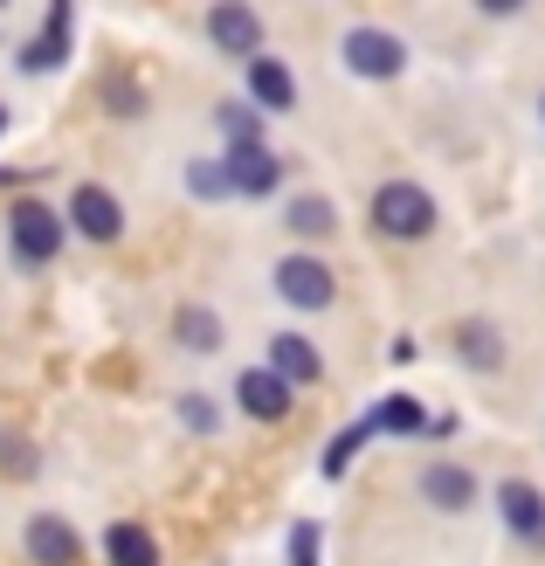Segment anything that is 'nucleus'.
Returning a JSON list of instances; mask_svg holds the SVG:
<instances>
[{"label":"nucleus","instance_id":"nucleus-22","mask_svg":"<svg viewBox=\"0 0 545 566\" xmlns=\"http://www.w3.org/2000/svg\"><path fill=\"white\" fill-rule=\"evenodd\" d=\"M366 442H373V436H366V421H353V429H338V436H332V449H325V463H318V470H325V476H346V470H353V457H359V449H366Z\"/></svg>","mask_w":545,"mask_h":566},{"label":"nucleus","instance_id":"nucleus-6","mask_svg":"<svg viewBox=\"0 0 545 566\" xmlns=\"http://www.w3.org/2000/svg\"><path fill=\"white\" fill-rule=\"evenodd\" d=\"M70 229L83 235V242H118L125 235V201L111 187H97V180H83L76 193H70Z\"/></svg>","mask_w":545,"mask_h":566},{"label":"nucleus","instance_id":"nucleus-13","mask_svg":"<svg viewBox=\"0 0 545 566\" xmlns=\"http://www.w3.org/2000/svg\"><path fill=\"white\" fill-rule=\"evenodd\" d=\"M270 374L291 380V387H318L325 380V359H318V346H311L304 332H276L270 338Z\"/></svg>","mask_w":545,"mask_h":566},{"label":"nucleus","instance_id":"nucleus-23","mask_svg":"<svg viewBox=\"0 0 545 566\" xmlns=\"http://www.w3.org/2000/svg\"><path fill=\"white\" fill-rule=\"evenodd\" d=\"M318 553H325L318 518H297V525H291V566H318Z\"/></svg>","mask_w":545,"mask_h":566},{"label":"nucleus","instance_id":"nucleus-27","mask_svg":"<svg viewBox=\"0 0 545 566\" xmlns=\"http://www.w3.org/2000/svg\"><path fill=\"white\" fill-rule=\"evenodd\" d=\"M538 118H545V97H538Z\"/></svg>","mask_w":545,"mask_h":566},{"label":"nucleus","instance_id":"nucleus-2","mask_svg":"<svg viewBox=\"0 0 545 566\" xmlns=\"http://www.w3.org/2000/svg\"><path fill=\"white\" fill-rule=\"evenodd\" d=\"M63 235H70V221L55 214L49 201H14L8 208V249H14L28 270H42V263L63 256Z\"/></svg>","mask_w":545,"mask_h":566},{"label":"nucleus","instance_id":"nucleus-26","mask_svg":"<svg viewBox=\"0 0 545 566\" xmlns=\"http://www.w3.org/2000/svg\"><path fill=\"white\" fill-rule=\"evenodd\" d=\"M0 132H8V111H0Z\"/></svg>","mask_w":545,"mask_h":566},{"label":"nucleus","instance_id":"nucleus-20","mask_svg":"<svg viewBox=\"0 0 545 566\" xmlns=\"http://www.w3.org/2000/svg\"><path fill=\"white\" fill-rule=\"evenodd\" d=\"M214 125L228 138V153H235V146H263V111H255V104H235V97L214 104Z\"/></svg>","mask_w":545,"mask_h":566},{"label":"nucleus","instance_id":"nucleus-3","mask_svg":"<svg viewBox=\"0 0 545 566\" xmlns=\"http://www.w3.org/2000/svg\"><path fill=\"white\" fill-rule=\"evenodd\" d=\"M346 70L366 76V83H394L400 70H408V42H400L394 28L359 21V28H346Z\"/></svg>","mask_w":545,"mask_h":566},{"label":"nucleus","instance_id":"nucleus-1","mask_svg":"<svg viewBox=\"0 0 545 566\" xmlns=\"http://www.w3.org/2000/svg\"><path fill=\"white\" fill-rule=\"evenodd\" d=\"M366 214H373V235H387V242H428V235H436V221H442L436 193H428L421 180H387V187H373Z\"/></svg>","mask_w":545,"mask_h":566},{"label":"nucleus","instance_id":"nucleus-21","mask_svg":"<svg viewBox=\"0 0 545 566\" xmlns=\"http://www.w3.org/2000/svg\"><path fill=\"white\" fill-rule=\"evenodd\" d=\"M187 193L193 201H228V193H235L228 187V166L221 159H187Z\"/></svg>","mask_w":545,"mask_h":566},{"label":"nucleus","instance_id":"nucleus-5","mask_svg":"<svg viewBox=\"0 0 545 566\" xmlns=\"http://www.w3.org/2000/svg\"><path fill=\"white\" fill-rule=\"evenodd\" d=\"M497 518H504V532H511L525 553H545V491H538V484H525V476H504V484H497Z\"/></svg>","mask_w":545,"mask_h":566},{"label":"nucleus","instance_id":"nucleus-15","mask_svg":"<svg viewBox=\"0 0 545 566\" xmlns=\"http://www.w3.org/2000/svg\"><path fill=\"white\" fill-rule=\"evenodd\" d=\"M449 338H455V359H463L470 374H497V366H504V332L491 318H463Z\"/></svg>","mask_w":545,"mask_h":566},{"label":"nucleus","instance_id":"nucleus-12","mask_svg":"<svg viewBox=\"0 0 545 566\" xmlns=\"http://www.w3.org/2000/svg\"><path fill=\"white\" fill-rule=\"evenodd\" d=\"M421 497L455 518V512H470V504L483 497V484H476V470H463V463H428L421 470Z\"/></svg>","mask_w":545,"mask_h":566},{"label":"nucleus","instance_id":"nucleus-7","mask_svg":"<svg viewBox=\"0 0 545 566\" xmlns=\"http://www.w3.org/2000/svg\"><path fill=\"white\" fill-rule=\"evenodd\" d=\"M208 42L249 70L255 55H263V14L242 8V0H221V8H208Z\"/></svg>","mask_w":545,"mask_h":566},{"label":"nucleus","instance_id":"nucleus-9","mask_svg":"<svg viewBox=\"0 0 545 566\" xmlns=\"http://www.w3.org/2000/svg\"><path fill=\"white\" fill-rule=\"evenodd\" d=\"M21 546H28V559H35V566H76V559H83L76 525H70V518H55V512H35V518H28Z\"/></svg>","mask_w":545,"mask_h":566},{"label":"nucleus","instance_id":"nucleus-10","mask_svg":"<svg viewBox=\"0 0 545 566\" xmlns=\"http://www.w3.org/2000/svg\"><path fill=\"white\" fill-rule=\"evenodd\" d=\"M249 104L263 111V118H283V111H297V76L283 70V55H255L249 63Z\"/></svg>","mask_w":545,"mask_h":566},{"label":"nucleus","instance_id":"nucleus-16","mask_svg":"<svg viewBox=\"0 0 545 566\" xmlns=\"http://www.w3.org/2000/svg\"><path fill=\"white\" fill-rule=\"evenodd\" d=\"M359 421H366V436H428V429H436L415 394H387V401H380V408H366Z\"/></svg>","mask_w":545,"mask_h":566},{"label":"nucleus","instance_id":"nucleus-19","mask_svg":"<svg viewBox=\"0 0 545 566\" xmlns=\"http://www.w3.org/2000/svg\"><path fill=\"white\" fill-rule=\"evenodd\" d=\"M174 338H180L187 353H221V318H214L208 304H180L174 311Z\"/></svg>","mask_w":545,"mask_h":566},{"label":"nucleus","instance_id":"nucleus-18","mask_svg":"<svg viewBox=\"0 0 545 566\" xmlns=\"http://www.w3.org/2000/svg\"><path fill=\"white\" fill-rule=\"evenodd\" d=\"M283 229H291V235H304V242H325V235L338 229V214H332V201H325V193H297V201L283 208Z\"/></svg>","mask_w":545,"mask_h":566},{"label":"nucleus","instance_id":"nucleus-24","mask_svg":"<svg viewBox=\"0 0 545 566\" xmlns=\"http://www.w3.org/2000/svg\"><path fill=\"white\" fill-rule=\"evenodd\" d=\"M180 421H187L193 436H214V429H221V408L200 401V394H187V401H180Z\"/></svg>","mask_w":545,"mask_h":566},{"label":"nucleus","instance_id":"nucleus-25","mask_svg":"<svg viewBox=\"0 0 545 566\" xmlns=\"http://www.w3.org/2000/svg\"><path fill=\"white\" fill-rule=\"evenodd\" d=\"M0 442H8V449H0V470H35V449H21V436H0Z\"/></svg>","mask_w":545,"mask_h":566},{"label":"nucleus","instance_id":"nucleus-8","mask_svg":"<svg viewBox=\"0 0 545 566\" xmlns=\"http://www.w3.org/2000/svg\"><path fill=\"white\" fill-rule=\"evenodd\" d=\"M221 166H228V187H235L242 201H263V193L283 187V159L270 146H235V153H221Z\"/></svg>","mask_w":545,"mask_h":566},{"label":"nucleus","instance_id":"nucleus-14","mask_svg":"<svg viewBox=\"0 0 545 566\" xmlns=\"http://www.w3.org/2000/svg\"><path fill=\"white\" fill-rule=\"evenodd\" d=\"M70 28H76L70 0H55L49 21H42V35H35V42H21V70H28V76H42V70L63 63V55H70Z\"/></svg>","mask_w":545,"mask_h":566},{"label":"nucleus","instance_id":"nucleus-17","mask_svg":"<svg viewBox=\"0 0 545 566\" xmlns=\"http://www.w3.org/2000/svg\"><path fill=\"white\" fill-rule=\"evenodd\" d=\"M104 559L111 566H159V539L138 518H118V525L104 532Z\"/></svg>","mask_w":545,"mask_h":566},{"label":"nucleus","instance_id":"nucleus-4","mask_svg":"<svg viewBox=\"0 0 545 566\" xmlns=\"http://www.w3.org/2000/svg\"><path fill=\"white\" fill-rule=\"evenodd\" d=\"M276 297L291 304V311H325L338 297V276L325 256H311V249H297V256H283L276 263Z\"/></svg>","mask_w":545,"mask_h":566},{"label":"nucleus","instance_id":"nucleus-11","mask_svg":"<svg viewBox=\"0 0 545 566\" xmlns=\"http://www.w3.org/2000/svg\"><path fill=\"white\" fill-rule=\"evenodd\" d=\"M235 401H242L249 421H283V415H291V401H297V387L276 380L270 366H249V374L235 380Z\"/></svg>","mask_w":545,"mask_h":566}]
</instances>
